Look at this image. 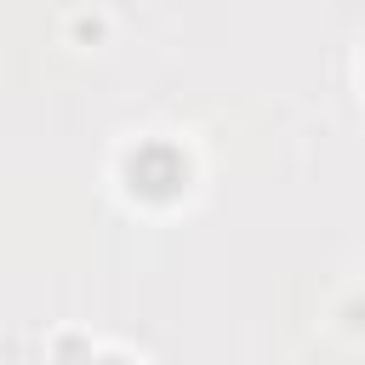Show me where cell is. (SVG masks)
I'll return each mask as SVG.
<instances>
[{
    "label": "cell",
    "instance_id": "cell-1",
    "mask_svg": "<svg viewBox=\"0 0 365 365\" xmlns=\"http://www.w3.org/2000/svg\"><path fill=\"white\" fill-rule=\"evenodd\" d=\"M125 177H131L137 194H148V200H171V194L188 182V160H182L177 148H165V143H148V148H137V154L125 160Z\"/></svg>",
    "mask_w": 365,
    "mask_h": 365
}]
</instances>
